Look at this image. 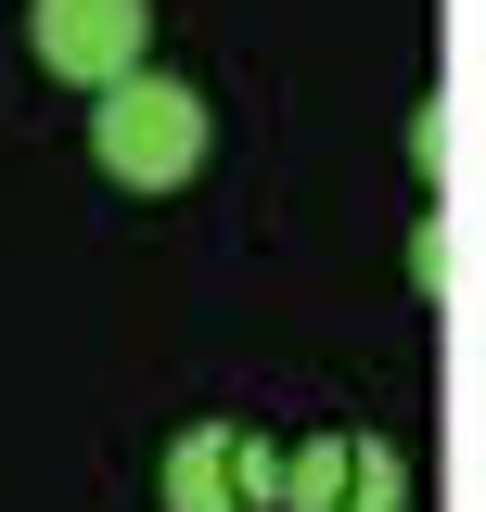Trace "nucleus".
I'll list each match as a JSON object with an SVG mask.
<instances>
[{
    "label": "nucleus",
    "instance_id": "nucleus-1",
    "mask_svg": "<svg viewBox=\"0 0 486 512\" xmlns=\"http://www.w3.org/2000/svg\"><path fill=\"white\" fill-rule=\"evenodd\" d=\"M205 141H218V116H205L192 77L128 64L116 90H90V154H103V180H128V192H180L192 167H205Z\"/></svg>",
    "mask_w": 486,
    "mask_h": 512
},
{
    "label": "nucleus",
    "instance_id": "nucleus-2",
    "mask_svg": "<svg viewBox=\"0 0 486 512\" xmlns=\"http://www.w3.org/2000/svg\"><path fill=\"white\" fill-rule=\"evenodd\" d=\"M269 512H410V461L384 436H307L269 461Z\"/></svg>",
    "mask_w": 486,
    "mask_h": 512
},
{
    "label": "nucleus",
    "instance_id": "nucleus-3",
    "mask_svg": "<svg viewBox=\"0 0 486 512\" xmlns=\"http://www.w3.org/2000/svg\"><path fill=\"white\" fill-rule=\"evenodd\" d=\"M26 39L64 90H116L128 64H154V0H26Z\"/></svg>",
    "mask_w": 486,
    "mask_h": 512
},
{
    "label": "nucleus",
    "instance_id": "nucleus-4",
    "mask_svg": "<svg viewBox=\"0 0 486 512\" xmlns=\"http://www.w3.org/2000/svg\"><path fill=\"white\" fill-rule=\"evenodd\" d=\"M269 461L282 448L256 423H192L167 448V512H269Z\"/></svg>",
    "mask_w": 486,
    "mask_h": 512
}]
</instances>
